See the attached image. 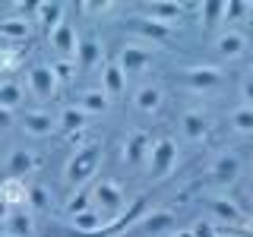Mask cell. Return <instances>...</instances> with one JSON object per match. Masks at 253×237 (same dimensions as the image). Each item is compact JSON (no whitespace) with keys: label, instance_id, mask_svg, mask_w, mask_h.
<instances>
[{"label":"cell","instance_id":"484cf974","mask_svg":"<svg viewBox=\"0 0 253 237\" xmlns=\"http://www.w3.org/2000/svg\"><path fill=\"white\" fill-rule=\"evenodd\" d=\"M0 199H6V202L13 205V209L26 205V199H29V187H26V180H19V177L3 180V184H0Z\"/></svg>","mask_w":253,"mask_h":237},{"label":"cell","instance_id":"d4e9b609","mask_svg":"<svg viewBox=\"0 0 253 237\" xmlns=\"http://www.w3.org/2000/svg\"><path fill=\"white\" fill-rule=\"evenodd\" d=\"M180 16H184V6H180V3H165V0L149 3V19L162 22V26H171L174 29V22H180Z\"/></svg>","mask_w":253,"mask_h":237},{"label":"cell","instance_id":"44dd1931","mask_svg":"<svg viewBox=\"0 0 253 237\" xmlns=\"http://www.w3.org/2000/svg\"><path fill=\"white\" fill-rule=\"evenodd\" d=\"M98 89L105 92L108 98H117V95L126 92V76L117 63H105V67H101V85Z\"/></svg>","mask_w":253,"mask_h":237},{"label":"cell","instance_id":"7402d4cb","mask_svg":"<svg viewBox=\"0 0 253 237\" xmlns=\"http://www.w3.org/2000/svg\"><path fill=\"white\" fill-rule=\"evenodd\" d=\"M35 168H38V155L32 152V149H16V152L10 155V161H6L10 177H19V180H22V174H29Z\"/></svg>","mask_w":253,"mask_h":237},{"label":"cell","instance_id":"f1b7e54d","mask_svg":"<svg viewBox=\"0 0 253 237\" xmlns=\"http://www.w3.org/2000/svg\"><path fill=\"white\" fill-rule=\"evenodd\" d=\"M196 10H200V16H203V26H206V29H215L218 22H225V3H218V0L200 3Z\"/></svg>","mask_w":253,"mask_h":237},{"label":"cell","instance_id":"ab89813d","mask_svg":"<svg viewBox=\"0 0 253 237\" xmlns=\"http://www.w3.org/2000/svg\"><path fill=\"white\" fill-rule=\"evenodd\" d=\"M6 44H10V41H6V38H3V35H0V51H3V47H6Z\"/></svg>","mask_w":253,"mask_h":237},{"label":"cell","instance_id":"83f0119b","mask_svg":"<svg viewBox=\"0 0 253 237\" xmlns=\"http://www.w3.org/2000/svg\"><path fill=\"white\" fill-rule=\"evenodd\" d=\"M228 123H231V130L241 133V136H253V108L241 101V105L228 114Z\"/></svg>","mask_w":253,"mask_h":237},{"label":"cell","instance_id":"f35d334b","mask_svg":"<svg viewBox=\"0 0 253 237\" xmlns=\"http://www.w3.org/2000/svg\"><path fill=\"white\" fill-rule=\"evenodd\" d=\"M247 234L253 237V212H250V215H247Z\"/></svg>","mask_w":253,"mask_h":237},{"label":"cell","instance_id":"9c48e42d","mask_svg":"<svg viewBox=\"0 0 253 237\" xmlns=\"http://www.w3.org/2000/svg\"><path fill=\"white\" fill-rule=\"evenodd\" d=\"M247 35H244L241 29H231V26H225L215 35V54L221 60H237V57H244L247 54Z\"/></svg>","mask_w":253,"mask_h":237},{"label":"cell","instance_id":"f546056e","mask_svg":"<svg viewBox=\"0 0 253 237\" xmlns=\"http://www.w3.org/2000/svg\"><path fill=\"white\" fill-rule=\"evenodd\" d=\"M51 205V199H47V190L44 187H29V199H26V209L32 212V215H42V212Z\"/></svg>","mask_w":253,"mask_h":237},{"label":"cell","instance_id":"6da1fadb","mask_svg":"<svg viewBox=\"0 0 253 237\" xmlns=\"http://www.w3.org/2000/svg\"><path fill=\"white\" fill-rule=\"evenodd\" d=\"M101 168V142H89V146L76 149L63 164V184L70 190H83Z\"/></svg>","mask_w":253,"mask_h":237},{"label":"cell","instance_id":"d6986e66","mask_svg":"<svg viewBox=\"0 0 253 237\" xmlns=\"http://www.w3.org/2000/svg\"><path fill=\"white\" fill-rule=\"evenodd\" d=\"M3 228H6L10 237H32L35 234V215H32L26 205H19V209L10 212V218L3 221Z\"/></svg>","mask_w":253,"mask_h":237},{"label":"cell","instance_id":"74e56055","mask_svg":"<svg viewBox=\"0 0 253 237\" xmlns=\"http://www.w3.org/2000/svg\"><path fill=\"white\" fill-rule=\"evenodd\" d=\"M168 237H193V228H177V231H171Z\"/></svg>","mask_w":253,"mask_h":237},{"label":"cell","instance_id":"4dcf8cb0","mask_svg":"<svg viewBox=\"0 0 253 237\" xmlns=\"http://www.w3.org/2000/svg\"><path fill=\"white\" fill-rule=\"evenodd\" d=\"M16 105H22V89L16 82H0V108L13 111Z\"/></svg>","mask_w":253,"mask_h":237},{"label":"cell","instance_id":"603a6c76","mask_svg":"<svg viewBox=\"0 0 253 237\" xmlns=\"http://www.w3.org/2000/svg\"><path fill=\"white\" fill-rule=\"evenodd\" d=\"M63 10H67L63 3H35V6H32L35 19H38V22H42V26L47 29V35H51V32H54V29H57L60 22H63Z\"/></svg>","mask_w":253,"mask_h":237},{"label":"cell","instance_id":"8fae6325","mask_svg":"<svg viewBox=\"0 0 253 237\" xmlns=\"http://www.w3.org/2000/svg\"><path fill=\"white\" fill-rule=\"evenodd\" d=\"M149 146H152V136H149L146 130H130V133H126V139H124V149H121L124 161L130 164V168H139V164H146Z\"/></svg>","mask_w":253,"mask_h":237},{"label":"cell","instance_id":"836d02e7","mask_svg":"<svg viewBox=\"0 0 253 237\" xmlns=\"http://www.w3.org/2000/svg\"><path fill=\"white\" fill-rule=\"evenodd\" d=\"M241 98H244V105L253 108V70L241 76Z\"/></svg>","mask_w":253,"mask_h":237},{"label":"cell","instance_id":"d6a6232c","mask_svg":"<svg viewBox=\"0 0 253 237\" xmlns=\"http://www.w3.org/2000/svg\"><path fill=\"white\" fill-rule=\"evenodd\" d=\"M51 67H54V73H57V82H70V79L76 76V60H63V57H57Z\"/></svg>","mask_w":253,"mask_h":237},{"label":"cell","instance_id":"4316f807","mask_svg":"<svg viewBox=\"0 0 253 237\" xmlns=\"http://www.w3.org/2000/svg\"><path fill=\"white\" fill-rule=\"evenodd\" d=\"M29 19L26 16H6V19H0V35L6 38V41H22V38H29Z\"/></svg>","mask_w":253,"mask_h":237},{"label":"cell","instance_id":"277c9868","mask_svg":"<svg viewBox=\"0 0 253 237\" xmlns=\"http://www.w3.org/2000/svg\"><path fill=\"white\" fill-rule=\"evenodd\" d=\"M241 171H244V161H241V155L231 149V152H218L215 158H212L206 180H209V184H215V187H231L234 180L241 177Z\"/></svg>","mask_w":253,"mask_h":237},{"label":"cell","instance_id":"30bf717a","mask_svg":"<svg viewBox=\"0 0 253 237\" xmlns=\"http://www.w3.org/2000/svg\"><path fill=\"white\" fill-rule=\"evenodd\" d=\"M212 130V120H209V111L203 108H187L180 114V133H184L187 142H203Z\"/></svg>","mask_w":253,"mask_h":237},{"label":"cell","instance_id":"7a4b0ae2","mask_svg":"<svg viewBox=\"0 0 253 237\" xmlns=\"http://www.w3.org/2000/svg\"><path fill=\"white\" fill-rule=\"evenodd\" d=\"M92 205L108 218V225H114V221L124 215V209H126V193H124V187L117 184V180H108V177L95 180Z\"/></svg>","mask_w":253,"mask_h":237},{"label":"cell","instance_id":"d590c367","mask_svg":"<svg viewBox=\"0 0 253 237\" xmlns=\"http://www.w3.org/2000/svg\"><path fill=\"white\" fill-rule=\"evenodd\" d=\"M10 126H13V111L0 108V130H10Z\"/></svg>","mask_w":253,"mask_h":237},{"label":"cell","instance_id":"ba28073f","mask_svg":"<svg viewBox=\"0 0 253 237\" xmlns=\"http://www.w3.org/2000/svg\"><path fill=\"white\" fill-rule=\"evenodd\" d=\"M136 228L146 237H168L171 231H177V218L171 209H152L136 221Z\"/></svg>","mask_w":253,"mask_h":237},{"label":"cell","instance_id":"5bb4252c","mask_svg":"<svg viewBox=\"0 0 253 237\" xmlns=\"http://www.w3.org/2000/svg\"><path fill=\"white\" fill-rule=\"evenodd\" d=\"M47 41L54 44V51H57V57H63V60H76V47H79V35H76V29L70 26L67 19L60 22L57 29L47 35Z\"/></svg>","mask_w":253,"mask_h":237},{"label":"cell","instance_id":"ffe728a7","mask_svg":"<svg viewBox=\"0 0 253 237\" xmlns=\"http://www.w3.org/2000/svg\"><path fill=\"white\" fill-rule=\"evenodd\" d=\"M133 29H136V35H142L146 41H155V44L171 41V35H174L171 26H162V22L149 19V16H136V19H133Z\"/></svg>","mask_w":253,"mask_h":237},{"label":"cell","instance_id":"e0dca14e","mask_svg":"<svg viewBox=\"0 0 253 237\" xmlns=\"http://www.w3.org/2000/svg\"><path fill=\"white\" fill-rule=\"evenodd\" d=\"M85 123H89V114H85L83 108H76V105H67L57 114V130L63 133V136H70V139H79V136H83Z\"/></svg>","mask_w":253,"mask_h":237},{"label":"cell","instance_id":"1f68e13d","mask_svg":"<svg viewBox=\"0 0 253 237\" xmlns=\"http://www.w3.org/2000/svg\"><path fill=\"white\" fill-rule=\"evenodd\" d=\"M89 209H95V205H92V193L73 190V196L67 199V215L73 218V215H79V212H89Z\"/></svg>","mask_w":253,"mask_h":237},{"label":"cell","instance_id":"52a82bcc","mask_svg":"<svg viewBox=\"0 0 253 237\" xmlns=\"http://www.w3.org/2000/svg\"><path fill=\"white\" fill-rule=\"evenodd\" d=\"M60 89V82H57V73H54V67L51 63H35V67L29 70V92L35 95V98H54Z\"/></svg>","mask_w":253,"mask_h":237},{"label":"cell","instance_id":"5b68a950","mask_svg":"<svg viewBox=\"0 0 253 237\" xmlns=\"http://www.w3.org/2000/svg\"><path fill=\"white\" fill-rule=\"evenodd\" d=\"M206 205H209V212H212V221H221L225 228H241V231H247V212H244L231 196H209Z\"/></svg>","mask_w":253,"mask_h":237},{"label":"cell","instance_id":"7c38bea8","mask_svg":"<svg viewBox=\"0 0 253 237\" xmlns=\"http://www.w3.org/2000/svg\"><path fill=\"white\" fill-rule=\"evenodd\" d=\"M149 63H152V51H149V47H139V44H126L121 51V57H117V67L124 70V76L146 73Z\"/></svg>","mask_w":253,"mask_h":237},{"label":"cell","instance_id":"b9f144b4","mask_svg":"<svg viewBox=\"0 0 253 237\" xmlns=\"http://www.w3.org/2000/svg\"><path fill=\"white\" fill-rule=\"evenodd\" d=\"M250 199H253V193H250Z\"/></svg>","mask_w":253,"mask_h":237},{"label":"cell","instance_id":"9a60e30c","mask_svg":"<svg viewBox=\"0 0 253 237\" xmlns=\"http://www.w3.org/2000/svg\"><path fill=\"white\" fill-rule=\"evenodd\" d=\"M165 105V89L155 82H142L136 85V92H133V108L139 111V114H158Z\"/></svg>","mask_w":253,"mask_h":237},{"label":"cell","instance_id":"e575fe53","mask_svg":"<svg viewBox=\"0 0 253 237\" xmlns=\"http://www.w3.org/2000/svg\"><path fill=\"white\" fill-rule=\"evenodd\" d=\"M218 231H215V225L212 221H196L193 225V237H215Z\"/></svg>","mask_w":253,"mask_h":237},{"label":"cell","instance_id":"ac0fdd59","mask_svg":"<svg viewBox=\"0 0 253 237\" xmlns=\"http://www.w3.org/2000/svg\"><path fill=\"white\" fill-rule=\"evenodd\" d=\"M70 225L76 228L79 234H85V237H98V234H105L108 231V218L101 215L98 209H89V212H79V215H73L70 218Z\"/></svg>","mask_w":253,"mask_h":237},{"label":"cell","instance_id":"8992f818","mask_svg":"<svg viewBox=\"0 0 253 237\" xmlns=\"http://www.w3.org/2000/svg\"><path fill=\"white\" fill-rule=\"evenodd\" d=\"M225 82V73L212 63H193V67L184 70V85L193 92H212Z\"/></svg>","mask_w":253,"mask_h":237},{"label":"cell","instance_id":"3957f363","mask_svg":"<svg viewBox=\"0 0 253 237\" xmlns=\"http://www.w3.org/2000/svg\"><path fill=\"white\" fill-rule=\"evenodd\" d=\"M146 164H149V174H152V180H165V177L174 171V164H177V142H174L171 136L152 139Z\"/></svg>","mask_w":253,"mask_h":237},{"label":"cell","instance_id":"cb8c5ba5","mask_svg":"<svg viewBox=\"0 0 253 237\" xmlns=\"http://www.w3.org/2000/svg\"><path fill=\"white\" fill-rule=\"evenodd\" d=\"M76 108H83L85 114H105V111L111 108V98L101 89H85V92H79V101H76Z\"/></svg>","mask_w":253,"mask_h":237},{"label":"cell","instance_id":"4fadbf2b","mask_svg":"<svg viewBox=\"0 0 253 237\" xmlns=\"http://www.w3.org/2000/svg\"><path fill=\"white\" fill-rule=\"evenodd\" d=\"M22 130H26L29 136H35V139H44V136H51V133H57V117H54L51 111H44V108L26 111Z\"/></svg>","mask_w":253,"mask_h":237},{"label":"cell","instance_id":"60d3db41","mask_svg":"<svg viewBox=\"0 0 253 237\" xmlns=\"http://www.w3.org/2000/svg\"><path fill=\"white\" fill-rule=\"evenodd\" d=\"M0 237H10V234H6V231H3V234H0Z\"/></svg>","mask_w":253,"mask_h":237},{"label":"cell","instance_id":"2e32d148","mask_svg":"<svg viewBox=\"0 0 253 237\" xmlns=\"http://www.w3.org/2000/svg\"><path fill=\"white\" fill-rule=\"evenodd\" d=\"M95 67H105V44L98 38H79L76 70H95Z\"/></svg>","mask_w":253,"mask_h":237},{"label":"cell","instance_id":"8d00e7d4","mask_svg":"<svg viewBox=\"0 0 253 237\" xmlns=\"http://www.w3.org/2000/svg\"><path fill=\"white\" fill-rule=\"evenodd\" d=\"M10 212H13V205L6 202V199H0V221H6V218H10Z\"/></svg>","mask_w":253,"mask_h":237}]
</instances>
